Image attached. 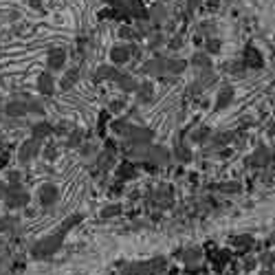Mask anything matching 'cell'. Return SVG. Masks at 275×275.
<instances>
[{
  "instance_id": "obj_12",
  "label": "cell",
  "mask_w": 275,
  "mask_h": 275,
  "mask_svg": "<svg viewBox=\"0 0 275 275\" xmlns=\"http://www.w3.org/2000/svg\"><path fill=\"white\" fill-rule=\"evenodd\" d=\"M75 79H77V70H73V73H66V77L62 79V88H70V84H75Z\"/></svg>"
},
{
  "instance_id": "obj_9",
  "label": "cell",
  "mask_w": 275,
  "mask_h": 275,
  "mask_svg": "<svg viewBox=\"0 0 275 275\" xmlns=\"http://www.w3.org/2000/svg\"><path fill=\"white\" fill-rule=\"evenodd\" d=\"M51 132H53V128H51L49 123H37V126L33 128V137H35V139H40V141L46 139Z\"/></svg>"
},
{
  "instance_id": "obj_6",
  "label": "cell",
  "mask_w": 275,
  "mask_h": 275,
  "mask_svg": "<svg viewBox=\"0 0 275 275\" xmlns=\"http://www.w3.org/2000/svg\"><path fill=\"white\" fill-rule=\"evenodd\" d=\"M4 112H7L9 117H25L27 112H29V103H22V102H11V103H7V108H4Z\"/></svg>"
},
{
  "instance_id": "obj_14",
  "label": "cell",
  "mask_w": 275,
  "mask_h": 275,
  "mask_svg": "<svg viewBox=\"0 0 275 275\" xmlns=\"http://www.w3.org/2000/svg\"><path fill=\"white\" fill-rule=\"evenodd\" d=\"M4 194H7V185L0 181V198H4Z\"/></svg>"
},
{
  "instance_id": "obj_4",
  "label": "cell",
  "mask_w": 275,
  "mask_h": 275,
  "mask_svg": "<svg viewBox=\"0 0 275 275\" xmlns=\"http://www.w3.org/2000/svg\"><path fill=\"white\" fill-rule=\"evenodd\" d=\"M58 198H60V189H58V185H53V183H44V185H40V189H37V203H40V207H53L55 203H58Z\"/></svg>"
},
{
  "instance_id": "obj_13",
  "label": "cell",
  "mask_w": 275,
  "mask_h": 275,
  "mask_svg": "<svg viewBox=\"0 0 275 275\" xmlns=\"http://www.w3.org/2000/svg\"><path fill=\"white\" fill-rule=\"evenodd\" d=\"M29 112H37V115H44V108L40 103H29Z\"/></svg>"
},
{
  "instance_id": "obj_7",
  "label": "cell",
  "mask_w": 275,
  "mask_h": 275,
  "mask_svg": "<svg viewBox=\"0 0 275 275\" xmlns=\"http://www.w3.org/2000/svg\"><path fill=\"white\" fill-rule=\"evenodd\" d=\"M64 62H66V53L62 49H55L49 53V69L51 70H60L62 66H64Z\"/></svg>"
},
{
  "instance_id": "obj_10",
  "label": "cell",
  "mask_w": 275,
  "mask_h": 275,
  "mask_svg": "<svg viewBox=\"0 0 275 275\" xmlns=\"http://www.w3.org/2000/svg\"><path fill=\"white\" fill-rule=\"evenodd\" d=\"M198 260H201V251L198 249H187L183 253V262L187 264V267H192V264H196Z\"/></svg>"
},
{
  "instance_id": "obj_5",
  "label": "cell",
  "mask_w": 275,
  "mask_h": 275,
  "mask_svg": "<svg viewBox=\"0 0 275 275\" xmlns=\"http://www.w3.org/2000/svg\"><path fill=\"white\" fill-rule=\"evenodd\" d=\"M53 75L46 70V73H40V77H37V91L42 95H51L53 93Z\"/></svg>"
},
{
  "instance_id": "obj_2",
  "label": "cell",
  "mask_w": 275,
  "mask_h": 275,
  "mask_svg": "<svg viewBox=\"0 0 275 275\" xmlns=\"http://www.w3.org/2000/svg\"><path fill=\"white\" fill-rule=\"evenodd\" d=\"M29 192H25L22 187H18V185H9L7 187V194H4V205L9 207V209H25L27 205H29Z\"/></svg>"
},
{
  "instance_id": "obj_1",
  "label": "cell",
  "mask_w": 275,
  "mask_h": 275,
  "mask_svg": "<svg viewBox=\"0 0 275 275\" xmlns=\"http://www.w3.org/2000/svg\"><path fill=\"white\" fill-rule=\"evenodd\" d=\"M82 220V216H73V218H69V220H64L62 222V227L58 231H53V234H49V236H44V238H40L37 242H33L31 244V258L33 260H49L53 253H58L60 251V246L62 242H64V238H66V234H69L70 229H73L77 222Z\"/></svg>"
},
{
  "instance_id": "obj_3",
  "label": "cell",
  "mask_w": 275,
  "mask_h": 275,
  "mask_svg": "<svg viewBox=\"0 0 275 275\" xmlns=\"http://www.w3.org/2000/svg\"><path fill=\"white\" fill-rule=\"evenodd\" d=\"M40 148H42L40 139H35V137H33V139H27L25 143L20 145V150H18V163H22V165L31 163V161L40 154Z\"/></svg>"
},
{
  "instance_id": "obj_8",
  "label": "cell",
  "mask_w": 275,
  "mask_h": 275,
  "mask_svg": "<svg viewBox=\"0 0 275 275\" xmlns=\"http://www.w3.org/2000/svg\"><path fill=\"white\" fill-rule=\"evenodd\" d=\"M110 58L115 64H126V62L130 60V49H128V46H115V49L110 51Z\"/></svg>"
},
{
  "instance_id": "obj_11",
  "label": "cell",
  "mask_w": 275,
  "mask_h": 275,
  "mask_svg": "<svg viewBox=\"0 0 275 275\" xmlns=\"http://www.w3.org/2000/svg\"><path fill=\"white\" fill-rule=\"evenodd\" d=\"M119 214H121L119 205H106L102 209V218H112V216H119Z\"/></svg>"
}]
</instances>
